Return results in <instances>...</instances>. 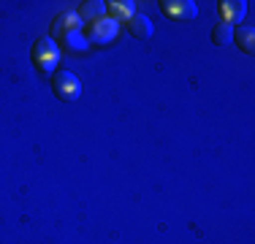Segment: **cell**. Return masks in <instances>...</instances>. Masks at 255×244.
I'll use <instances>...</instances> for the list:
<instances>
[{
	"label": "cell",
	"mask_w": 255,
	"mask_h": 244,
	"mask_svg": "<svg viewBox=\"0 0 255 244\" xmlns=\"http://www.w3.org/2000/svg\"><path fill=\"white\" fill-rule=\"evenodd\" d=\"M60 63V46L54 44L49 35H41L33 44V65L41 73H54Z\"/></svg>",
	"instance_id": "6da1fadb"
},
{
	"label": "cell",
	"mask_w": 255,
	"mask_h": 244,
	"mask_svg": "<svg viewBox=\"0 0 255 244\" xmlns=\"http://www.w3.org/2000/svg\"><path fill=\"white\" fill-rule=\"evenodd\" d=\"M52 93L63 103H74V101H79V95H82V84H79V79L71 71L57 68L52 73Z\"/></svg>",
	"instance_id": "7a4b0ae2"
},
{
	"label": "cell",
	"mask_w": 255,
	"mask_h": 244,
	"mask_svg": "<svg viewBox=\"0 0 255 244\" xmlns=\"http://www.w3.org/2000/svg\"><path fill=\"white\" fill-rule=\"evenodd\" d=\"M87 41H90V46H109L114 38L120 35V22H114V19H109V16H103V19L98 22H93L87 27Z\"/></svg>",
	"instance_id": "3957f363"
},
{
	"label": "cell",
	"mask_w": 255,
	"mask_h": 244,
	"mask_svg": "<svg viewBox=\"0 0 255 244\" xmlns=\"http://www.w3.org/2000/svg\"><path fill=\"white\" fill-rule=\"evenodd\" d=\"M160 11L174 22H190L198 16V5L193 0H160Z\"/></svg>",
	"instance_id": "277c9868"
},
{
	"label": "cell",
	"mask_w": 255,
	"mask_h": 244,
	"mask_svg": "<svg viewBox=\"0 0 255 244\" xmlns=\"http://www.w3.org/2000/svg\"><path fill=\"white\" fill-rule=\"evenodd\" d=\"M82 30H84V22L79 19L76 11H63V14L54 16V22H52V35H49V38L57 44L60 38H65V35H71V33H82Z\"/></svg>",
	"instance_id": "5b68a950"
},
{
	"label": "cell",
	"mask_w": 255,
	"mask_h": 244,
	"mask_svg": "<svg viewBox=\"0 0 255 244\" xmlns=\"http://www.w3.org/2000/svg\"><path fill=\"white\" fill-rule=\"evenodd\" d=\"M247 5L245 0H223L220 3V22L231 24V27H236V24H242V19L247 16Z\"/></svg>",
	"instance_id": "8992f818"
},
{
	"label": "cell",
	"mask_w": 255,
	"mask_h": 244,
	"mask_svg": "<svg viewBox=\"0 0 255 244\" xmlns=\"http://www.w3.org/2000/svg\"><path fill=\"white\" fill-rule=\"evenodd\" d=\"M128 33H130L133 38H138V41H147V38H152L155 24H152V19H149V16L133 14L130 19H128Z\"/></svg>",
	"instance_id": "52a82bcc"
},
{
	"label": "cell",
	"mask_w": 255,
	"mask_h": 244,
	"mask_svg": "<svg viewBox=\"0 0 255 244\" xmlns=\"http://www.w3.org/2000/svg\"><path fill=\"white\" fill-rule=\"evenodd\" d=\"M76 14H79V19L82 22H98L106 16V3L103 0H84V3H79V8H76Z\"/></svg>",
	"instance_id": "ba28073f"
},
{
	"label": "cell",
	"mask_w": 255,
	"mask_h": 244,
	"mask_svg": "<svg viewBox=\"0 0 255 244\" xmlns=\"http://www.w3.org/2000/svg\"><path fill=\"white\" fill-rule=\"evenodd\" d=\"M133 14H136L133 0H112V3H106V16L114 22H128Z\"/></svg>",
	"instance_id": "9c48e42d"
},
{
	"label": "cell",
	"mask_w": 255,
	"mask_h": 244,
	"mask_svg": "<svg viewBox=\"0 0 255 244\" xmlns=\"http://www.w3.org/2000/svg\"><path fill=\"white\" fill-rule=\"evenodd\" d=\"M57 46L65 49V52H71V54H84L90 49V41H87V35H84V30H82V33H71V35H65V38H60Z\"/></svg>",
	"instance_id": "30bf717a"
},
{
	"label": "cell",
	"mask_w": 255,
	"mask_h": 244,
	"mask_svg": "<svg viewBox=\"0 0 255 244\" xmlns=\"http://www.w3.org/2000/svg\"><path fill=\"white\" fill-rule=\"evenodd\" d=\"M234 41L239 44V49L245 54H253L255 52V30L250 24H242V27H234Z\"/></svg>",
	"instance_id": "8fae6325"
},
{
	"label": "cell",
	"mask_w": 255,
	"mask_h": 244,
	"mask_svg": "<svg viewBox=\"0 0 255 244\" xmlns=\"http://www.w3.org/2000/svg\"><path fill=\"white\" fill-rule=\"evenodd\" d=\"M212 44L215 46H231L234 44V27L226 22H217L215 27H212Z\"/></svg>",
	"instance_id": "7c38bea8"
}]
</instances>
